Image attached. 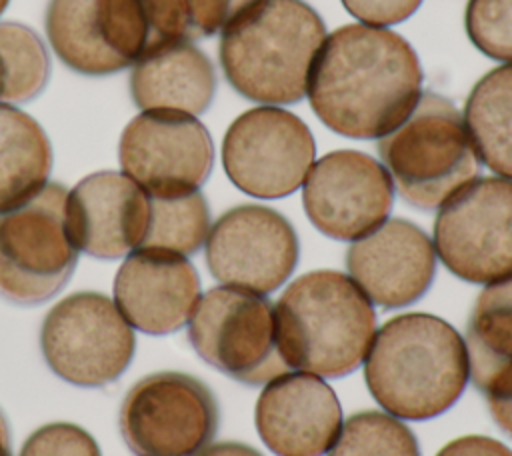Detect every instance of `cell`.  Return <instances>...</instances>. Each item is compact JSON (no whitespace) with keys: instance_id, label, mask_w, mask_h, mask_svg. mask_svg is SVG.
Here are the masks:
<instances>
[{"instance_id":"33","label":"cell","mask_w":512,"mask_h":456,"mask_svg":"<svg viewBox=\"0 0 512 456\" xmlns=\"http://www.w3.org/2000/svg\"><path fill=\"white\" fill-rule=\"evenodd\" d=\"M198 456H262L256 448L242 442H216L206 446Z\"/></svg>"},{"instance_id":"2","label":"cell","mask_w":512,"mask_h":456,"mask_svg":"<svg viewBox=\"0 0 512 456\" xmlns=\"http://www.w3.org/2000/svg\"><path fill=\"white\" fill-rule=\"evenodd\" d=\"M362 364L372 398L400 420L444 414L470 380L464 338L452 324L426 312L386 320Z\"/></svg>"},{"instance_id":"9","label":"cell","mask_w":512,"mask_h":456,"mask_svg":"<svg viewBox=\"0 0 512 456\" xmlns=\"http://www.w3.org/2000/svg\"><path fill=\"white\" fill-rule=\"evenodd\" d=\"M134 348L132 326L100 292L62 298L40 328V350L48 368L82 388H100L118 380L130 366Z\"/></svg>"},{"instance_id":"28","label":"cell","mask_w":512,"mask_h":456,"mask_svg":"<svg viewBox=\"0 0 512 456\" xmlns=\"http://www.w3.org/2000/svg\"><path fill=\"white\" fill-rule=\"evenodd\" d=\"M464 26L482 54L512 62V0H468Z\"/></svg>"},{"instance_id":"15","label":"cell","mask_w":512,"mask_h":456,"mask_svg":"<svg viewBox=\"0 0 512 456\" xmlns=\"http://www.w3.org/2000/svg\"><path fill=\"white\" fill-rule=\"evenodd\" d=\"M308 220L334 240H358L388 220L394 184L366 152L334 150L318 158L302 182Z\"/></svg>"},{"instance_id":"31","label":"cell","mask_w":512,"mask_h":456,"mask_svg":"<svg viewBox=\"0 0 512 456\" xmlns=\"http://www.w3.org/2000/svg\"><path fill=\"white\" fill-rule=\"evenodd\" d=\"M482 394L496 426L512 438V366L504 368L496 378H492Z\"/></svg>"},{"instance_id":"5","label":"cell","mask_w":512,"mask_h":456,"mask_svg":"<svg viewBox=\"0 0 512 456\" xmlns=\"http://www.w3.org/2000/svg\"><path fill=\"white\" fill-rule=\"evenodd\" d=\"M378 154L402 200L418 210L438 208L480 168L460 110L434 92L378 140Z\"/></svg>"},{"instance_id":"10","label":"cell","mask_w":512,"mask_h":456,"mask_svg":"<svg viewBox=\"0 0 512 456\" xmlns=\"http://www.w3.org/2000/svg\"><path fill=\"white\" fill-rule=\"evenodd\" d=\"M218 420L212 390L184 372L140 378L118 414L120 434L136 456H198L214 440Z\"/></svg>"},{"instance_id":"20","label":"cell","mask_w":512,"mask_h":456,"mask_svg":"<svg viewBox=\"0 0 512 456\" xmlns=\"http://www.w3.org/2000/svg\"><path fill=\"white\" fill-rule=\"evenodd\" d=\"M130 94L144 112L202 114L216 94V70L192 42H166L134 62Z\"/></svg>"},{"instance_id":"18","label":"cell","mask_w":512,"mask_h":456,"mask_svg":"<svg viewBox=\"0 0 512 456\" xmlns=\"http://www.w3.org/2000/svg\"><path fill=\"white\" fill-rule=\"evenodd\" d=\"M200 300V276L176 252L140 248L126 256L114 278V302L124 320L144 334L184 328Z\"/></svg>"},{"instance_id":"25","label":"cell","mask_w":512,"mask_h":456,"mask_svg":"<svg viewBox=\"0 0 512 456\" xmlns=\"http://www.w3.org/2000/svg\"><path fill=\"white\" fill-rule=\"evenodd\" d=\"M48 78L50 56L42 38L24 24L0 22V102H30Z\"/></svg>"},{"instance_id":"1","label":"cell","mask_w":512,"mask_h":456,"mask_svg":"<svg viewBox=\"0 0 512 456\" xmlns=\"http://www.w3.org/2000/svg\"><path fill=\"white\" fill-rule=\"evenodd\" d=\"M422 66L406 38L346 24L316 52L306 96L314 114L336 134L372 140L398 128L422 96Z\"/></svg>"},{"instance_id":"6","label":"cell","mask_w":512,"mask_h":456,"mask_svg":"<svg viewBox=\"0 0 512 456\" xmlns=\"http://www.w3.org/2000/svg\"><path fill=\"white\" fill-rule=\"evenodd\" d=\"M68 192L44 184L24 202L0 212V296L34 306L56 296L70 280L78 248L66 220Z\"/></svg>"},{"instance_id":"29","label":"cell","mask_w":512,"mask_h":456,"mask_svg":"<svg viewBox=\"0 0 512 456\" xmlns=\"http://www.w3.org/2000/svg\"><path fill=\"white\" fill-rule=\"evenodd\" d=\"M20 456H100V448L84 428L52 422L26 438Z\"/></svg>"},{"instance_id":"3","label":"cell","mask_w":512,"mask_h":456,"mask_svg":"<svg viewBox=\"0 0 512 456\" xmlns=\"http://www.w3.org/2000/svg\"><path fill=\"white\" fill-rule=\"evenodd\" d=\"M274 318L286 366L320 378L352 374L376 334L372 302L338 270H314L292 280L274 304Z\"/></svg>"},{"instance_id":"32","label":"cell","mask_w":512,"mask_h":456,"mask_svg":"<svg viewBox=\"0 0 512 456\" xmlns=\"http://www.w3.org/2000/svg\"><path fill=\"white\" fill-rule=\"evenodd\" d=\"M436 456H512V450L496 438L470 434L450 440Z\"/></svg>"},{"instance_id":"7","label":"cell","mask_w":512,"mask_h":456,"mask_svg":"<svg viewBox=\"0 0 512 456\" xmlns=\"http://www.w3.org/2000/svg\"><path fill=\"white\" fill-rule=\"evenodd\" d=\"M188 340L206 364L246 386L290 370L278 350L274 304L264 294L210 288L188 320Z\"/></svg>"},{"instance_id":"21","label":"cell","mask_w":512,"mask_h":456,"mask_svg":"<svg viewBox=\"0 0 512 456\" xmlns=\"http://www.w3.org/2000/svg\"><path fill=\"white\" fill-rule=\"evenodd\" d=\"M52 170L44 128L16 106L0 102V212L36 194Z\"/></svg>"},{"instance_id":"24","label":"cell","mask_w":512,"mask_h":456,"mask_svg":"<svg viewBox=\"0 0 512 456\" xmlns=\"http://www.w3.org/2000/svg\"><path fill=\"white\" fill-rule=\"evenodd\" d=\"M210 232V210L200 190L178 196H150L140 248L196 254ZM138 248V250H140Z\"/></svg>"},{"instance_id":"30","label":"cell","mask_w":512,"mask_h":456,"mask_svg":"<svg viewBox=\"0 0 512 456\" xmlns=\"http://www.w3.org/2000/svg\"><path fill=\"white\" fill-rule=\"evenodd\" d=\"M356 20L368 26H392L410 18L422 0H340Z\"/></svg>"},{"instance_id":"19","label":"cell","mask_w":512,"mask_h":456,"mask_svg":"<svg viewBox=\"0 0 512 456\" xmlns=\"http://www.w3.org/2000/svg\"><path fill=\"white\" fill-rule=\"evenodd\" d=\"M148 194L124 172L102 170L82 178L66 198V220L78 250L114 260L140 248Z\"/></svg>"},{"instance_id":"4","label":"cell","mask_w":512,"mask_h":456,"mask_svg":"<svg viewBox=\"0 0 512 456\" xmlns=\"http://www.w3.org/2000/svg\"><path fill=\"white\" fill-rule=\"evenodd\" d=\"M326 38L320 14L304 0H258L220 34L218 58L228 84L248 100L294 104Z\"/></svg>"},{"instance_id":"34","label":"cell","mask_w":512,"mask_h":456,"mask_svg":"<svg viewBox=\"0 0 512 456\" xmlns=\"http://www.w3.org/2000/svg\"><path fill=\"white\" fill-rule=\"evenodd\" d=\"M0 456H12L10 454V430L4 414L0 412Z\"/></svg>"},{"instance_id":"27","label":"cell","mask_w":512,"mask_h":456,"mask_svg":"<svg viewBox=\"0 0 512 456\" xmlns=\"http://www.w3.org/2000/svg\"><path fill=\"white\" fill-rule=\"evenodd\" d=\"M328 456H420L414 432L396 416L362 410L348 416Z\"/></svg>"},{"instance_id":"8","label":"cell","mask_w":512,"mask_h":456,"mask_svg":"<svg viewBox=\"0 0 512 456\" xmlns=\"http://www.w3.org/2000/svg\"><path fill=\"white\" fill-rule=\"evenodd\" d=\"M434 250L460 280L492 284L512 276V180L472 178L454 190L434 220Z\"/></svg>"},{"instance_id":"26","label":"cell","mask_w":512,"mask_h":456,"mask_svg":"<svg viewBox=\"0 0 512 456\" xmlns=\"http://www.w3.org/2000/svg\"><path fill=\"white\" fill-rule=\"evenodd\" d=\"M254 2L258 0H144L156 44L214 36Z\"/></svg>"},{"instance_id":"14","label":"cell","mask_w":512,"mask_h":456,"mask_svg":"<svg viewBox=\"0 0 512 456\" xmlns=\"http://www.w3.org/2000/svg\"><path fill=\"white\" fill-rule=\"evenodd\" d=\"M118 158L146 194L178 196L208 180L214 146L206 126L190 114L142 112L122 130Z\"/></svg>"},{"instance_id":"13","label":"cell","mask_w":512,"mask_h":456,"mask_svg":"<svg viewBox=\"0 0 512 456\" xmlns=\"http://www.w3.org/2000/svg\"><path fill=\"white\" fill-rule=\"evenodd\" d=\"M300 244L294 226L278 210L240 204L226 210L206 238V264L224 286L270 294L296 270Z\"/></svg>"},{"instance_id":"12","label":"cell","mask_w":512,"mask_h":456,"mask_svg":"<svg viewBox=\"0 0 512 456\" xmlns=\"http://www.w3.org/2000/svg\"><path fill=\"white\" fill-rule=\"evenodd\" d=\"M44 24L58 58L84 76L120 72L152 50L142 0H50Z\"/></svg>"},{"instance_id":"23","label":"cell","mask_w":512,"mask_h":456,"mask_svg":"<svg viewBox=\"0 0 512 456\" xmlns=\"http://www.w3.org/2000/svg\"><path fill=\"white\" fill-rule=\"evenodd\" d=\"M464 344L470 380L482 392L512 366V276L486 284L466 322Z\"/></svg>"},{"instance_id":"16","label":"cell","mask_w":512,"mask_h":456,"mask_svg":"<svg viewBox=\"0 0 512 456\" xmlns=\"http://www.w3.org/2000/svg\"><path fill=\"white\" fill-rule=\"evenodd\" d=\"M346 268L372 304L404 308L432 286L436 250L420 226L404 218H388L350 244Z\"/></svg>"},{"instance_id":"35","label":"cell","mask_w":512,"mask_h":456,"mask_svg":"<svg viewBox=\"0 0 512 456\" xmlns=\"http://www.w3.org/2000/svg\"><path fill=\"white\" fill-rule=\"evenodd\" d=\"M8 2H10V0H0V14H2V12H4V8L8 6Z\"/></svg>"},{"instance_id":"17","label":"cell","mask_w":512,"mask_h":456,"mask_svg":"<svg viewBox=\"0 0 512 456\" xmlns=\"http://www.w3.org/2000/svg\"><path fill=\"white\" fill-rule=\"evenodd\" d=\"M342 408L328 382L286 370L262 388L254 424L276 456H324L342 428Z\"/></svg>"},{"instance_id":"22","label":"cell","mask_w":512,"mask_h":456,"mask_svg":"<svg viewBox=\"0 0 512 456\" xmlns=\"http://www.w3.org/2000/svg\"><path fill=\"white\" fill-rule=\"evenodd\" d=\"M462 118L478 160L512 180V62L488 70L472 86Z\"/></svg>"},{"instance_id":"11","label":"cell","mask_w":512,"mask_h":456,"mask_svg":"<svg viewBox=\"0 0 512 456\" xmlns=\"http://www.w3.org/2000/svg\"><path fill=\"white\" fill-rule=\"evenodd\" d=\"M316 158L310 128L280 106L240 114L222 140V166L248 196L274 200L296 192Z\"/></svg>"}]
</instances>
